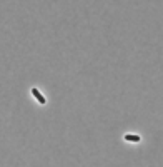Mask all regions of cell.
<instances>
[{
    "instance_id": "6da1fadb",
    "label": "cell",
    "mask_w": 163,
    "mask_h": 167,
    "mask_svg": "<svg viewBox=\"0 0 163 167\" xmlns=\"http://www.w3.org/2000/svg\"><path fill=\"white\" fill-rule=\"evenodd\" d=\"M32 94H33V97L37 99L40 104H45V97H43V95L39 92V89H32Z\"/></svg>"
},
{
    "instance_id": "7a4b0ae2",
    "label": "cell",
    "mask_w": 163,
    "mask_h": 167,
    "mask_svg": "<svg viewBox=\"0 0 163 167\" xmlns=\"http://www.w3.org/2000/svg\"><path fill=\"white\" fill-rule=\"evenodd\" d=\"M125 140H128V142H140V135H132V134H126V135H125Z\"/></svg>"
}]
</instances>
